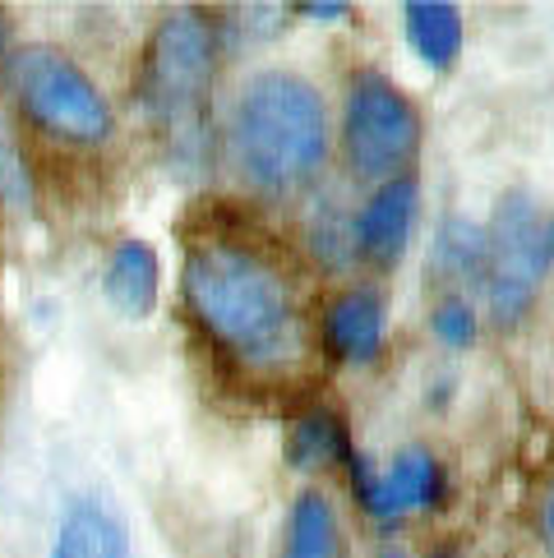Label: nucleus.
I'll return each mask as SVG.
<instances>
[{
    "label": "nucleus",
    "instance_id": "f257e3e1",
    "mask_svg": "<svg viewBox=\"0 0 554 558\" xmlns=\"http://www.w3.org/2000/svg\"><path fill=\"white\" fill-rule=\"evenodd\" d=\"M185 305L208 342L245 369H287L305 355V318L291 277L231 235H213L185 254Z\"/></svg>",
    "mask_w": 554,
    "mask_h": 558
},
{
    "label": "nucleus",
    "instance_id": "f03ea898",
    "mask_svg": "<svg viewBox=\"0 0 554 558\" xmlns=\"http://www.w3.org/2000/svg\"><path fill=\"white\" fill-rule=\"evenodd\" d=\"M231 162L260 194L305 190L328 162V107L310 78L264 70L236 97Z\"/></svg>",
    "mask_w": 554,
    "mask_h": 558
},
{
    "label": "nucleus",
    "instance_id": "7ed1b4c3",
    "mask_svg": "<svg viewBox=\"0 0 554 558\" xmlns=\"http://www.w3.org/2000/svg\"><path fill=\"white\" fill-rule=\"evenodd\" d=\"M217 74V24L204 10H176L153 28L138 65V107L176 162H204Z\"/></svg>",
    "mask_w": 554,
    "mask_h": 558
},
{
    "label": "nucleus",
    "instance_id": "20e7f679",
    "mask_svg": "<svg viewBox=\"0 0 554 558\" xmlns=\"http://www.w3.org/2000/svg\"><path fill=\"white\" fill-rule=\"evenodd\" d=\"M554 264L550 250V222L541 217L537 198L527 190H508L494 204L485 222V264H481V291L485 310L499 328H518L527 310L537 305V291Z\"/></svg>",
    "mask_w": 554,
    "mask_h": 558
},
{
    "label": "nucleus",
    "instance_id": "39448f33",
    "mask_svg": "<svg viewBox=\"0 0 554 558\" xmlns=\"http://www.w3.org/2000/svg\"><path fill=\"white\" fill-rule=\"evenodd\" d=\"M10 93L37 130L65 144H103L111 138V107L93 78L56 47H19L10 56Z\"/></svg>",
    "mask_w": 554,
    "mask_h": 558
},
{
    "label": "nucleus",
    "instance_id": "423d86ee",
    "mask_svg": "<svg viewBox=\"0 0 554 558\" xmlns=\"http://www.w3.org/2000/svg\"><path fill=\"white\" fill-rule=\"evenodd\" d=\"M421 148V111L380 70H361L342 107V157L361 181L384 185L407 175V162Z\"/></svg>",
    "mask_w": 554,
    "mask_h": 558
},
{
    "label": "nucleus",
    "instance_id": "0eeeda50",
    "mask_svg": "<svg viewBox=\"0 0 554 558\" xmlns=\"http://www.w3.org/2000/svg\"><path fill=\"white\" fill-rule=\"evenodd\" d=\"M342 471H347L356 498H361V508L370 517H380V522H398V517H407V512H430L448 498L444 462L421 444L402 448L384 471H374L370 457L356 448Z\"/></svg>",
    "mask_w": 554,
    "mask_h": 558
},
{
    "label": "nucleus",
    "instance_id": "6e6552de",
    "mask_svg": "<svg viewBox=\"0 0 554 558\" xmlns=\"http://www.w3.org/2000/svg\"><path fill=\"white\" fill-rule=\"evenodd\" d=\"M384 332H388L384 291H374V287H347V291H338L324 305L320 337H324V351L338 365H370V361H380Z\"/></svg>",
    "mask_w": 554,
    "mask_h": 558
},
{
    "label": "nucleus",
    "instance_id": "1a4fd4ad",
    "mask_svg": "<svg viewBox=\"0 0 554 558\" xmlns=\"http://www.w3.org/2000/svg\"><path fill=\"white\" fill-rule=\"evenodd\" d=\"M416 175H393V181L374 185L365 208L356 213V254L374 268H393L407 254L411 222H416Z\"/></svg>",
    "mask_w": 554,
    "mask_h": 558
},
{
    "label": "nucleus",
    "instance_id": "9d476101",
    "mask_svg": "<svg viewBox=\"0 0 554 558\" xmlns=\"http://www.w3.org/2000/svg\"><path fill=\"white\" fill-rule=\"evenodd\" d=\"M51 558H130V535L116 508L97 494H79L56 522Z\"/></svg>",
    "mask_w": 554,
    "mask_h": 558
},
{
    "label": "nucleus",
    "instance_id": "9b49d317",
    "mask_svg": "<svg viewBox=\"0 0 554 558\" xmlns=\"http://www.w3.org/2000/svg\"><path fill=\"white\" fill-rule=\"evenodd\" d=\"M157 291H162V264L148 241L125 235L121 245H111L103 264V295L116 314L125 318H148L157 310Z\"/></svg>",
    "mask_w": 554,
    "mask_h": 558
},
{
    "label": "nucleus",
    "instance_id": "f8f14e48",
    "mask_svg": "<svg viewBox=\"0 0 554 558\" xmlns=\"http://www.w3.org/2000/svg\"><path fill=\"white\" fill-rule=\"evenodd\" d=\"M356 452L351 429L338 407H305L287 429V462L296 471H320V466H347Z\"/></svg>",
    "mask_w": 554,
    "mask_h": 558
},
{
    "label": "nucleus",
    "instance_id": "ddd939ff",
    "mask_svg": "<svg viewBox=\"0 0 554 558\" xmlns=\"http://www.w3.org/2000/svg\"><path fill=\"white\" fill-rule=\"evenodd\" d=\"M402 28L411 51L421 56L430 70H453L462 56L467 28H462V10L448 0H407L402 5Z\"/></svg>",
    "mask_w": 554,
    "mask_h": 558
},
{
    "label": "nucleus",
    "instance_id": "4468645a",
    "mask_svg": "<svg viewBox=\"0 0 554 558\" xmlns=\"http://www.w3.org/2000/svg\"><path fill=\"white\" fill-rule=\"evenodd\" d=\"M277 558H347V541L338 526V512L320 489L296 494L282 526V549Z\"/></svg>",
    "mask_w": 554,
    "mask_h": 558
},
{
    "label": "nucleus",
    "instance_id": "2eb2a0df",
    "mask_svg": "<svg viewBox=\"0 0 554 558\" xmlns=\"http://www.w3.org/2000/svg\"><path fill=\"white\" fill-rule=\"evenodd\" d=\"M481 264H485V227L471 217H444L439 235L430 245V277L444 295H462V287H481Z\"/></svg>",
    "mask_w": 554,
    "mask_h": 558
},
{
    "label": "nucleus",
    "instance_id": "dca6fc26",
    "mask_svg": "<svg viewBox=\"0 0 554 558\" xmlns=\"http://www.w3.org/2000/svg\"><path fill=\"white\" fill-rule=\"evenodd\" d=\"M305 245L328 272H347L356 258H361L356 254V213H347L342 204H333V198L320 204L310 213V222H305Z\"/></svg>",
    "mask_w": 554,
    "mask_h": 558
},
{
    "label": "nucleus",
    "instance_id": "f3484780",
    "mask_svg": "<svg viewBox=\"0 0 554 558\" xmlns=\"http://www.w3.org/2000/svg\"><path fill=\"white\" fill-rule=\"evenodd\" d=\"M430 332L439 347H453V351H467L471 342L481 337V314L467 295H439V305L430 310Z\"/></svg>",
    "mask_w": 554,
    "mask_h": 558
},
{
    "label": "nucleus",
    "instance_id": "a211bd4d",
    "mask_svg": "<svg viewBox=\"0 0 554 558\" xmlns=\"http://www.w3.org/2000/svg\"><path fill=\"white\" fill-rule=\"evenodd\" d=\"M537 535H541V545H545V554L554 558V481L541 489V498H537Z\"/></svg>",
    "mask_w": 554,
    "mask_h": 558
},
{
    "label": "nucleus",
    "instance_id": "6ab92c4d",
    "mask_svg": "<svg viewBox=\"0 0 554 558\" xmlns=\"http://www.w3.org/2000/svg\"><path fill=\"white\" fill-rule=\"evenodd\" d=\"M296 14H310V19H320V24H333V19H347L351 5H296Z\"/></svg>",
    "mask_w": 554,
    "mask_h": 558
},
{
    "label": "nucleus",
    "instance_id": "aec40b11",
    "mask_svg": "<svg viewBox=\"0 0 554 558\" xmlns=\"http://www.w3.org/2000/svg\"><path fill=\"white\" fill-rule=\"evenodd\" d=\"M380 558H407V554H398V549H388V554H380Z\"/></svg>",
    "mask_w": 554,
    "mask_h": 558
},
{
    "label": "nucleus",
    "instance_id": "412c9836",
    "mask_svg": "<svg viewBox=\"0 0 554 558\" xmlns=\"http://www.w3.org/2000/svg\"><path fill=\"white\" fill-rule=\"evenodd\" d=\"M550 250H554V217H550Z\"/></svg>",
    "mask_w": 554,
    "mask_h": 558
}]
</instances>
